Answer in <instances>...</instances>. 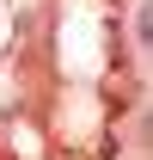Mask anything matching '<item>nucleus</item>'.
I'll return each instance as SVG.
<instances>
[]
</instances>
